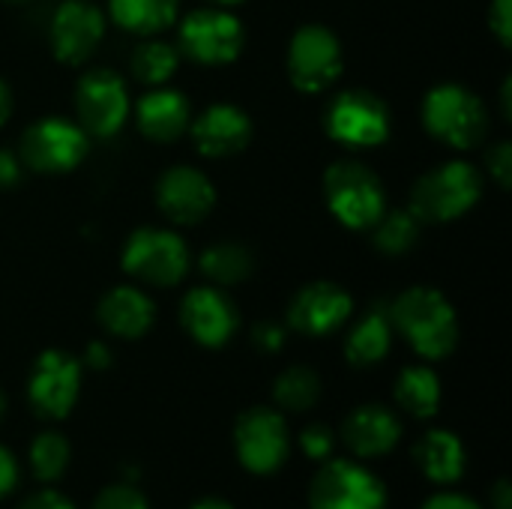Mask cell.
Instances as JSON below:
<instances>
[{"label": "cell", "instance_id": "obj_1", "mask_svg": "<svg viewBox=\"0 0 512 509\" xmlns=\"http://www.w3.org/2000/svg\"><path fill=\"white\" fill-rule=\"evenodd\" d=\"M393 324L426 360H441L456 348L459 324L447 297L435 288H411L393 303Z\"/></svg>", "mask_w": 512, "mask_h": 509}, {"label": "cell", "instance_id": "obj_2", "mask_svg": "<svg viewBox=\"0 0 512 509\" xmlns=\"http://www.w3.org/2000/svg\"><path fill=\"white\" fill-rule=\"evenodd\" d=\"M480 174L465 162H447L429 171L411 195V213L420 222H450L468 213L480 198Z\"/></svg>", "mask_w": 512, "mask_h": 509}, {"label": "cell", "instance_id": "obj_3", "mask_svg": "<svg viewBox=\"0 0 512 509\" xmlns=\"http://www.w3.org/2000/svg\"><path fill=\"white\" fill-rule=\"evenodd\" d=\"M324 192L336 219L357 231L372 228L387 210L378 177L360 162H336L324 177Z\"/></svg>", "mask_w": 512, "mask_h": 509}, {"label": "cell", "instance_id": "obj_4", "mask_svg": "<svg viewBox=\"0 0 512 509\" xmlns=\"http://www.w3.org/2000/svg\"><path fill=\"white\" fill-rule=\"evenodd\" d=\"M423 120L426 129L450 147L465 150L486 138V108L471 90L459 84L435 87L423 102Z\"/></svg>", "mask_w": 512, "mask_h": 509}, {"label": "cell", "instance_id": "obj_5", "mask_svg": "<svg viewBox=\"0 0 512 509\" xmlns=\"http://www.w3.org/2000/svg\"><path fill=\"white\" fill-rule=\"evenodd\" d=\"M123 270L150 285H177L189 270L186 243L162 228H141L123 249Z\"/></svg>", "mask_w": 512, "mask_h": 509}, {"label": "cell", "instance_id": "obj_6", "mask_svg": "<svg viewBox=\"0 0 512 509\" xmlns=\"http://www.w3.org/2000/svg\"><path fill=\"white\" fill-rule=\"evenodd\" d=\"M312 509H387V492L375 474L357 462H330L309 489Z\"/></svg>", "mask_w": 512, "mask_h": 509}, {"label": "cell", "instance_id": "obj_7", "mask_svg": "<svg viewBox=\"0 0 512 509\" xmlns=\"http://www.w3.org/2000/svg\"><path fill=\"white\" fill-rule=\"evenodd\" d=\"M87 153V132L63 117H45L21 135V159L33 171L57 174L75 168Z\"/></svg>", "mask_w": 512, "mask_h": 509}, {"label": "cell", "instance_id": "obj_8", "mask_svg": "<svg viewBox=\"0 0 512 509\" xmlns=\"http://www.w3.org/2000/svg\"><path fill=\"white\" fill-rule=\"evenodd\" d=\"M327 132L348 147H375L390 135L387 105L369 90H345L327 108Z\"/></svg>", "mask_w": 512, "mask_h": 509}, {"label": "cell", "instance_id": "obj_9", "mask_svg": "<svg viewBox=\"0 0 512 509\" xmlns=\"http://www.w3.org/2000/svg\"><path fill=\"white\" fill-rule=\"evenodd\" d=\"M234 444L246 471L273 474L288 456V426L282 414L270 408H252L237 420Z\"/></svg>", "mask_w": 512, "mask_h": 509}, {"label": "cell", "instance_id": "obj_10", "mask_svg": "<svg viewBox=\"0 0 512 509\" xmlns=\"http://www.w3.org/2000/svg\"><path fill=\"white\" fill-rule=\"evenodd\" d=\"M339 69H342L339 39L327 27L309 24L297 30V36L291 39V51H288V75L300 90L318 93L330 87Z\"/></svg>", "mask_w": 512, "mask_h": 509}, {"label": "cell", "instance_id": "obj_11", "mask_svg": "<svg viewBox=\"0 0 512 509\" xmlns=\"http://www.w3.org/2000/svg\"><path fill=\"white\" fill-rule=\"evenodd\" d=\"M75 108H78V120H81L84 132L99 135V138L114 135L123 126L126 111H129V96H126L120 75H114L108 69L87 72L78 81Z\"/></svg>", "mask_w": 512, "mask_h": 509}, {"label": "cell", "instance_id": "obj_12", "mask_svg": "<svg viewBox=\"0 0 512 509\" xmlns=\"http://www.w3.org/2000/svg\"><path fill=\"white\" fill-rule=\"evenodd\" d=\"M180 48L198 63H228L243 48V27L222 9H198L180 27Z\"/></svg>", "mask_w": 512, "mask_h": 509}, {"label": "cell", "instance_id": "obj_13", "mask_svg": "<svg viewBox=\"0 0 512 509\" xmlns=\"http://www.w3.org/2000/svg\"><path fill=\"white\" fill-rule=\"evenodd\" d=\"M78 384H81L78 363L63 351H45L36 360L27 387L33 411L45 420H63L75 405Z\"/></svg>", "mask_w": 512, "mask_h": 509}, {"label": "cell", "instance_id": "obj_14", "mask_svg": "<svg viewBox=\"0 0 512 509\" xmlns=\"http://www.w3.org/2000/svg\"><path fill=\"white\" fill-rule=\"evenodd\" d=\"M105 30V18L93 3L66 0L51 21V48L63 63H81L93 54Z\"/></svg>", "mask_w": 512, "mask_h": 509}, {"label": "cell", "instance_id": "obj_15", "mask_svg": "<svg viewBox=\"0 0 512 509\" xmlns=\"http://www.w3.org/2000/svg\"><path fill=\"white\" fill-rule=\"evenodd\" d=\"M180 321H183L186 333L198 345L219 348L237 330V309H234V303L222 291H216V288H195V291H189L183 297Z\"/></svg>", "mask_w": 512, "mask_h": 509}, {"label": "cell", "instance_id": "obj_16", "mask_svg": "<svg viewBox=\"0 0 512 509\" xmlns=\"http://www.w3.org/2000/svg\"><path fill=\"white\" fill-rule=\"evenodd\" d=\"M351 315V297L333 282L306 285L288 309V324L306 336H327Z\"/></svg>", "mask_w": 512, "mask_h": 509}, {"label": "cell", "instance_id": "obj_17", "mask_svg": "<svg viewBox=\"0 0 512 509\" xmlns=\"http://www.w3.org/2000/svg\"><path fill=\"white\" fill-rule=\"evenodd\" d=\"M156 201L162 207V213L180 225H192L198 219H204L216 201V192L210 186V180L195 171V168H168L162 177H159V186H156Z\"/></svg>", "mask_w": 512, "mask_h": 509}, {"label": "cell", "instance_id": "obj_18", "mask_svg": "<svg viewBox=\"0 0 512 509\" xmlns=\"http://www.w3.org/2000/svg\"><path fill=\"white\" fill-rule=\"evenodd\" d=\"M192 138L198 153L204 156H231L240 153L249 138H252V123L249 117L234 108V105H210L195 123H192Z\"/></svg>", "mask_w": 512, "mask_h": 509}, {"label": "cell", "instance_id": "obj_19", "mask_svg": "<svg viewBox=\"0 0 512 509\" xmlns=\"http://www.w3.org/2000/svg\"><path fill=\"white\" fill-rule=\"evenodd\" d=\"M342 435H345V444L351 447V453H357L363 459H375V456L390 453L399 444L402 426L387 408L363 405L345 420Z\"/></svg>", "mask_w": 512, "mask_h": 509}, {"label": "cell", "instance_id": "obj_20", "mask_svg": "<svg viewBox=\"0 0 512 509\" xmlns=\"http://www.w3.org/2000/svg\"><path fill=\"white\" fill-rule=\"evenodd\" d=\"M153 315V300L138 288H114L99 303V321L105 324V330L123 339L144 336L153 324Z\"/></svg>", "mask_w": 512, "mask_h": 509}, {"label": "cell", "instance_id": "obj_21", "mask_svg": "<svg viewBox=\"0 0 512 509\" xmlns=\"http://www.w3.org/2000/svg\"><path fill=\"white\" fill-rule=\"evenodd\" d=\"M138 126L153 141H174L189 126V102L177 90H153L138 102Z\"/></svg>", "mask_w": 512, "mask_h": 509}, {"label": "cell", "instance_id": "obj_22", "mask_svg": "<svg viewBox=\"0 0 512 509\" xmlns=\"http://www.w3.org/2000/svg\"><path fill=\"white\" fill-rule=\"evenodd\" d=\"M414 456H417L420 468L426 471V477L435 483H453L465 471V447L453 432L435 429V432L423 435Z\"/></svg>", "mask_w": 512, "mask_h": 509}, {"label": "cell", "instance_id": "obj_23", "mask_svg": "<svg viewBox=\"0 0 512 509\" xmlns=\"http://www.w3.org/2000/svg\"><path fill=\"white\" fill-rule=\"evenodd\" d=\"M396 402L420 420L435 417L438 405H441V384L438 375L426 366H411L399 375L396 381Z\"/></svg>", "mask_w": 512, "mask_h": 509}, {"label": "cell", "instance_id": "obj_24", "mask_svg": "<svg viewBox=\"0 0 512 509\" xmlns=\"http://www.w3.org/2000/svg\"><path fill=\"white\" fill-rule=\"evenodd\" d=\"M390 351V318L384 312H369L348 336L345 354L354 366H375Z\"/></svg>", "mask_w": 512, "mask_h": 509}, {"label": "cell", "instance_id": "obj_25", "mask_svg": "<svg viewBox=\"0 0 512 509\" xmlns=\"http://www.w3.org/2000/svg\"><path fill=\"white\" fill-rule=\"evenodd\" d=\"M111 18L132 33H156L177 18V0H111Z\"/></svg>", "mask_w": 512, "mask_h": 509}, {"label": "cell", "instance_id": "obj_26", "mask_svg": "<svg viewBox=\"0 0 512 509\" xmlns=\"http://www.w3.org/2000/svg\"><path fill=\"white\" fill-rule=\"evenodd\" d=\"M201 270L219 285H237L252 273V255L240 243H216L201 255Z\"/></svg>", "mask_w": 512, "mask_h": 509}, {"label": "cell", "instance_id": "obj_27", "mask_svg": "<svg viewBox=\"0 0 512 509\" xmlns=\"http://www.w3.org/2000/svg\"><path fill=\"white\" fill-rule=\"evenodd\" d=\"M420 237V219L411 213V210H393L375 222V243L381 252H390V255H402L408 252Z\"/></svg>", "mask_w": 512, "mask_h": 509}, {"label": "cell", "instance_id": "obj_28", "mask_svg": "<svg viewBox=\"0 0 512 509\" xmlns=\"http://www.w3.org/2000/svg\"><path fill=\"white\" fill-rule=\"evenodd\" d=\"M273 396H276V402H279L282 408H288V411H309V408L318 402V396H321V381H318V375H315L312 369L294 366V369H288V372L276 381Z\"/></svg>", "mask_w": 512, "mask_h": 509}, {"label": "cell", "instance_id": "obj_29", "mask_svg": "<svg viewBox=\"0 0 512 509\" xmlns=\"http://www.w3.org/2000/svg\"><path fill=\"white\" fill-rule=\"evenodd\" d=\"M30 465H33V474L45 483L57 480L66 465H69V444L63 435L57 432H42L33 438L30 444Z\"/></svg>", "mask_w": 512, "mask_h": 509}, {"label": "cell", "instance_id": "obj_30", "mask_svg": "<svg viewBox=\"0 0 512 509\" xmlns=\"http://www.w3.org/2000/svg\"><path fill=\"white\" fill-rule=\"evenodd\" d=\"M177 66V51L165 42H144L132 54V72L144 84H162Z\"/></svg>", "mask_w": 512, "mask_h": 509}, {"label": "cell", "instance_id": "obj_31", "mask_svg": "<svg viewBox=\"0 0 512 509\" xmlns=\"http://www.w3.org/2000/svg\"><path fill=\"white\" fill-rule=\"evenodd\" d=\"M93 509H147V501L141 498V492L129 483H117L111 489H105Z\"/></svg>", "mask_w": 512, "mask_h": 509}, {"label": "cell", "instance_id": "obj_32", "mask_svg": "<svg viewBox=\"0 0 512 509\" xmlns=\"http://www.w3.org/2000/svg\"><path fill=\"white\" fill-rule=\"evenodd\" d=\"M300 444H303L309 459H327L330 450H333V435H330L327 426H309V429H303Z\"/></svg>", "mask_w": 512, "mask_h": 509}, {"label": "cell", "instance_id": "obj_33", "mask_svg": "<svg viewBox=\"0 0 512 509\" xmlns=\"http://www.w3.org/2000/svg\"><path fill=\"white\" fill-rule=\"evenodd\" d=\"M489 171H492V177L507 189L512 183V150L507 141H501L492 153H489Z\"/></svg>", "mask_w": 512, "mask_h": 509}, {"label": "cell", "instance_id": "obj_34", "mask_svg": "<svg viewBox=\"0 0 512 509\" xmlns=\"http://www.w3.org/2000/svg\"><path fill=\"white\" fill-rule=\"evenodd\" d=\"M489 21H492V30L498 33V39H501L504 45H510L512 42V0H495V3H492V15H489Z\"/></svg>", "mask_w": 512, "mask_h": 509}, {"label": "cell", "instance_id": "obj_35", "mask_svg": "<svg viewBox=\"0 0 512 509\" xmlns=\"http://www.w3.org/2000/svg\"><path fill=\"white\" fill-rule=\"evenodd\" d=\"M252 339H255V345L261 348V351H279L282 348V342H285V330L279 327V324H258L255 327V333H252Z\"/></svg>", "mask_w": 512, "mask_h": 509}, {"label": "cell", "instance_id": "obj_36", "mask_svg": "<svg viewBox=\"0 0 512 509\" xmlns=\"http://www.w3.org/2000/svg\"><path fill=\"white\" fill-rule=\"evenodd\" d=\"M18 483V465L15 459L9 456V450L0 447V498H6Z\"/></svg>", "mask_w": 512, "mask_h": 509}, {"label": "cell", "instance_id": "obj_37", "mask_svg": "<svg viewBox=\"0 0 512 509\" xmlns=\"http://www.w3.org/2000/svg\"><path fill=\"white\" fill-rule=\"evenodd\" d=\"M18 509H75L66 498L54 495V492H39V495H30Z\"/></svg>", "mask_w": 512, "mask_h": 509}, {"label": "cell", "instance_id": "obj_38", "mask_svg": "<svg viewBox=\"0 0 512 509\" xmlns=\"http://www.w3.org/2000/svg\"><path fill=\"white\" fill-rule=\"evenodd\" d=\"M423 509H480L471 498H465V495H438V498H432V501H426V507Z\"/></svg>", "mask_w": 512, "mask_h": 509}, {"label": "cell", "instance_id": "obj_39", "mask_svg": "<svg viewBox=\"0 0 512 509\" xmlns=\"http://www.w3.org/2000/svg\"><path fill=\"white\" fill-rule=\"evenodd\" d=\"M18 162H15V156H9V153H0V186H12V183H18Z\"/></svg>", "mask_w": 512, "mask_h": 509}, {"label": "cell", "instance_id": "obj_40", "mask_svg": "<svg viewBox=\"0 0 512 509\" xmlns=\"http://www.w3.org/2000/svg\"><path fill=\"white\" fill-rule=\"evenodd\" d=\"M87 363H90L93 369H105V366L111 363V354H108V348H105L102 342H93V345L87 348Z\"/></svg>", "mask_w": 512, "mask_h": 509}, {"label": "cell", "instance_id": "obj_41", "mask_svg": "<svg viewBox=\"0 0 512 509\" xmlns=\"http://www.w3.org/2000/svg\"><path fill=\"white\" fill-rule=\"evenodd\" d=\"M492 498H495V509H510V483L501 480V483L495 486V495H492Z\"/></svg>", "mask_w": 512, "mask_h": 509}, {"label": "cell", "instance_id": "obj_42", "mask_svg": "<svg viewBox=\"0 0 512 509\" xmlns=\"http://www.w3.org/2000/svg\"><path fill=\"white\" fill-rule=\"evenodd\" d=\"M9 108H12V99H9V90H6V84L0 81V126H3V120L9 117Z\"/></svg>", "mask_w": 512, "mask_h": 509}, {"label": "cell", "instance_id": "obj_43", "mask_svg": "<svg viewBox=\"0 0 512 509\" xmlns=\"http://www.w3.org/2000/svg\"><path fill=\"white\" fill-rule=\"evenodd\" d=\"M192 509H231L225 501H216V498H207V501H201V504H195Z\"/></svg>", "mask_w": 512, "mask_h": 509}, {"label": "cell", "instance_id": "obj_44", "mask_svg": "<svg viewBox=\"0 0 512 509\" xmlns=\"http://www.w3.org/2000/svg\"><path fill=\"white\" fill-rule=\"evenodd\" d=\"M3 411H6V399H3V393H0V417H3Z\"/></svg>", "mask_w": 512, "mask_h": 509}, {"label": "cell", "instance_id": "obj_45", "mask_svg": "<svg viewBox=\"0 0 512 509\" xmlns=\"http://www.w3.org/2000/svg\"><path fill=\"white\" fill-rule=\"evenodd\" d=\"M216 3H240V0H216Z\"/></svg>", "mask_w": 512, "mask_h": 509}, {"label": "cell", "instance_id": "obj_46", "mask_svg": "<svg viewBox=\"0 0 512 509\" xmlns=\"http://www.w3.org/2000/svg\"><path fill=\"white\" fill-rule=\"evenodd\" d=\"M6 3H24V0H6Z\"/></svg>", "mask_w": 512, "mask_h": 509}]
</instances>
